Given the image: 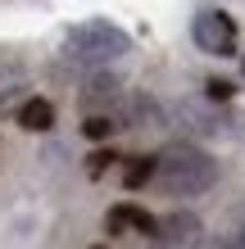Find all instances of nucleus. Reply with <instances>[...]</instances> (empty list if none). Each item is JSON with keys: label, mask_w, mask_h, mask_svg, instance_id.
Instances as JSON below:
<instances>
[{"label": "nucleus", "mask_w": 245, "mask_h": 249, "mask_svg": "<svg viewBox=\"0 0 245 249\" xmlns=\"http://www.w3.org/2000/svg\"><path fill=\"white\" fill-rule=\"evenodd\" d=\"M113 163V150H100V154H91L86 159V172H91V177H105V168Z\"/></svg>", "instance_id": "9"}, {"label": "nucleus", "mask_w": 245, "mask_h": 249, "mask_svg": "<svg viewBox=\"0 0 245 249\" xmlns=\"http://www.w3.org/2000/svg\"><path fill=\"white\" fill-rule=\"evenodd\" d=\"M113 131V118H100V113H91V118L82 123V136H91V141H105Z\"/></svg>", "instance_id": "8"}, {"label": "nucleus", "mask_w": 245, "mask_h": 249, "mask_svg": "<svg viewBox=\"0 0 245 249\" xmlns=\"http://www.w3.org/2000/svg\"><path fill=\"white\" fill-rule=\"evenodd\" d=\"M232 91H236V86H232V82H223V77H213V82L205 86V95H209V100H232Z\"/></svg>", "instance_id": "10"}, {"label": "nucleus", "mask_w": 245, "mask_h": 249, "mask_svg": "<svg viewBox=\"0 0 245 249\" xmlns=\"http://www.w3.org/2000/svg\"><path fill=\"white\" fill-rule=\"evenodd\" d=\"M127 32L123 27H113V23H82L68 32V54L82 64H109V59H118V54H127Z\"/></svg>", "instance_id": "2"}, {"label": "nucleus", "mask_w": 245, "mask_h": 249, "mask_svg": "<svg viewBox=\"0 0 245 249\" xmlns=\"http://www.w3.org/2000/svg\"><path fill=\"white\" fill-rule=\"evenodd\" d=\"M241 72H245V59H241Z\"/></svg>", "instance_id": "11"}, {"label": "nucleus", "mask_w": 245, "mask_h": 249, "mask_svg": "<svg viewBox=\"0 0 245 249\" xmlns=\"http://www.w3.org/2000/svg\"><path fill=\"white\" fill-rule=\"evenodd\" d=\"M19 127L23 131H50L55 127V105H50V100H41V95L23 100V105H19Z\"/></svg>", "instance_id": "5"}, {"label": "nucleus", "mask_w": 245, "mask_h": 249, "mask_svg": "<svg viewBox=\"0 0 245 249\" xmlns=\"http://www.w3.org/2000/svg\"><path fill=\"white\" fill-rule=\"evenodd\" d=\"M191 36H195V46L205 54H218V59L236 54V23L223 9H200L195 23H191Z\"/></svg>", "instance_id": "3"}, {"label": "nucleus", "mask_w": 245, "mask_h": 249, "mask_svg": "<svg viewBox=\"0 0 245 249\" xmlns=\"http://www.w3.org/2000/svg\"><path fill=\"white\" fill-rule=\"evenodd\" d=\"M109 231L118 236V231H141V236H154L159 222H154V213H146L141 204H113L109 209Z\"/></svg>", "instance_id": "4"}, {"label": "nucleus", "mask_w": 245, "mask_h": 249, "mask_svg": "<svg viewBox=\"0 0 245 249\" xmlns=\"http://www.w3.org/2000/svg\"><path fill=\"white\" fill-rule=\"evenodd\" d=\"M159 240H172V245H191L195 236H200V222L191 213H172V217H164L159 222V231H154Z\"/></svg>", "instance_id": "6"}, {"label": "nucleus", "mask_w": 245, "mask_h": 249, "mask_svg": "<svg viewBox=\"0 0 245 249\" xmlns=\"http://www.w3.org/2000/svg\"><path fill=\"white\" fill-rule=\"evenodd\" d=\"M150 181H154V154L127 159V168H123V186H127V190H141V186H150Z\"/></svg>", "instance_id": "7"}, {"label": "nucleus", "mask_w": 245, "mask_h": 249, "mask_svg": "<svg viewBox=\"0 0 245 249\" xmlns=\"http://www.w3.org/2000/svg\"><path fill=\"white\" fill-rule=\"evenodd\" d=\"M218 181V159L195 150V145H172L154 159V186L172 199H191Z\"/></svg>", "instance_id": "1"}]
</instances>
